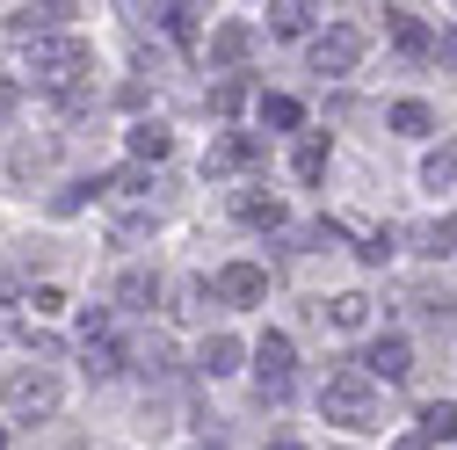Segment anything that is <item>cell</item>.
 <instances>
[{"label":"cell","mask_w":457,"mask_h":450,"mask_svg":"<svg viewBox=\"0 0 457 450\" xmlns=\"http://www.w3.org/2000/svg\"><path fill=\"white\" fill-rule=\"evenodd\" d=\"M320 414H327L334 429H349V436H370V429H378V392H370V378H363L356 363L327 371V385H320Z\"/></svg>","instance_id":"cell-1"},{"label":"cell","mask_w":457,"mask_h":450,"mask_svg":"<svg viewBox=\"0 0 457 450\" xmlns=\"http://www.w3.org/2000/svg\"><path fill=\"white\" fill-rule=\"evenodd\" d=\"M22 66H29V80H37V88L73 95V88H80V73L95 66V51H87L80 37H29V44H22Z\"/></svg>","instance_id":"cell-2"},{"label":"cell","mask_w":457,"mask_h":450,"mask_svg":"<svg viewBox=\"0 0 457 450\" xmlns=\"http://www.w3.org/2000/svg\"><path fill=\"white\" fill-rule=\"evenodd\" d=\"M363 44H370V37H363L356 22H334L327 37H312V73H320V80H334V73H356Z\"/></svg>","instance_id":"cell-3"},{"label":"cell","mask_w":457,"mask_h":450,"mask_svg":"<svg viewBox=\"0 0 457 450\" xmlns=\"http://www.w3.org/2000/svg\"><path fill=\"white\" fill-rule=\"evenodd\" d=\"M291 371H298L291 334H262V342H254V378H262V400H283V392H291Z\"/></svg>","instance_id":"cell-4"},{"label":"cell","mask_w":457,"mask_h":450,"mask_svg":"<svg viewBox=\"0 0 457 450\" xmlns=\"http://www.w3.org/2000/svg\"><path fill=\"white\" fill-rule=\"evenodd\" d=\"M51 407H59V378H51L44 363L8 378V414H15V421H37V414H51Z\"/></svg>","instance_id":"cell-5"},{"label":"cell","mask_w":457,"mask_h":450,"mask_svg":"<svg viewBox=\"0 0 457 450\" xmlns=\"http://www.w3.org/2000/svg\"><path fill=\"white\" fill-rule=\"evenodd\" d=\"M407 371H414V342H407V334H378V342L363 349V378H370V385H378V378L399 385Z\"/></svg>","instance_id":"cell-6"},{"label":"cell","mask_w":457,"mask_h":450,"mask_svg":"<svg viewBox=\"0 0 457 450\" xmlns=\"http://www.w3.org/2000/svg\"><path fill=\"white\" fill-rule=\"evenodd\" d=\"M254 160H262V138L254 131H225L204 153V175H240V167H254Z\"/></svg>","instance_id":"cell-7"},{"label":"cell","mask_w":457,"mask_h":450,"mask_svg":"<svg viewBox=\"0 0 457 450\" xmlns=\"http://www.w3.org/2000/svg\"><path fill=\"white\" fill-rule=\"evenodd\" d=\"M218 298H225V305H262V298H269V269L225 262V269H218Z\"/></svg>","instance_id":"cell-8"},{"label":"cell","mask_w":457,"mask_h":450,"mask_svg":"<svg viewBox=\"0 0 457 450\" xmlns=\"http://www.w3.org/2000/svg\"><path fill=\"white\" fill-rule=\"evenodd\" d=\"M385 29H392V44L407 51V59H436V37H428V22H421V15H407V8H385Z\"/></svg>","instance_id":"cell-9"},{"label":"cell","mask_w":457,"mask_h":450,"mask_svg":"<svg viewBox=\"0 0 457 450\" xmlns=\"http://www.w3.org/2000/svg\"><path fill=\"white\" fill-rule=\"evenodd\" d=\"M66 15H80V8H66V0H51V8H15V15H8V29L29 44V37H51V29H59Z\"/></svg>","instance_id":"cell-10"},{"label":"cell","mask_w":457,"mask_h":450,"mask_svg":"<svg viewBox=\"0 0 457 450\" xmlns=\"http://www.w3.org/2000/svg\"><path fill=\"white\" fill-rule=\"evenodd\" d=\"M233 218H240V225H262V233H276V225H283V204H276L269 189H240V196H233Z\"/></svg>","instance_id":"cell-11"},{"label":"cell","mask_w":457,"mask_h":450,"mask_svg":"<svg viewBox=\"0 0 457 450\" xmlns=\"http://www.w3.org/2000/svg\"><path fill=\"white\" fill-rule=\"evenodd\" d=\"M196 371H204V378H225V371H240V342H233V334H204V349H196Z\"/></svg>","instance_id":"cell-12"},{"label":"cell","mask_w":457,"mask_h":450,"mask_svg":"<svg viewBox=\"0 0 457 450\" xmlns=\"http://www.w3.org/2000/svg\"><path fill=\"white\" fill-rule=\"evenodd\" d=\"M414 247H421L428 262L457 254V218H428V225H414Z\"/></svg>","instance_id":"cell-13"},{"label":"cell","mask_w":457,"mask_h":450,"mask_svg":"<svg viewBox=\"0 0 457 450\" xmlns=\"http://www.w3.org/2000/svg\"><path fill=\"white\" fill-rule=\"evenodd\" d=\"M247 44H254L247 22H225V29L211 37V66H240V59H247Z\"/></svg>","instance_id":"cell-14"},{"label":"cell","mask_w":457,"mask_h":450,"mask_svg":"<svg viewBox=\"0 0 457 450\" xmlns=\"http://www.w3.org/2000/svg\"><path fill=\"white\" fill-rule=\"evenodd\" d=\"M167 153H175V131H167V124H131V160H167Z\"/></svg>","instance_id":"cell-15"},{"label":"cell","mask_w":457,"mask_h":450,"mask_svg":"<svg viewBox=\"0 0 457 450\" xmlns=\"http://www.w3.org/2000/svg\"><path fill=\"white\" fill-rule=\"evenodd\" d=\"M421 182H428V189H450V182H457V138H443V146L421 160Z\"/></svg>","instance_id":"cell-16"},{"label":"cell","mask_w":457,"mask_h":450,"mask_svg":"<svg viewBox=\"0 0 457 450\" xmlns=\"http://www.w3.org/2000/svg\"><path fill=\"white\" fill-rule=\"evenodd\" d=\"M421 436H428V443H450V436H457V407H450V400H428V407H421Z\"/></svg>","instance_id":"cell-17"},{"label":"cell","mask_w":457,"mask_h":450,"mask_svg":"<svg viewBox=\"0 0 457 450\" xmlns=\"http://www.w3.org/2000/svg\"><path fill=\"white\" fill-rule=\"evenodd\" d=\"M262 124H276V131H298V124H305V109H298L291 95H262Z\"/></svg>","instance_id":"cell-18"},{"label":"cell","mask_w":457,"mask_h":450,"mask_svg":"<svg viewBox=\"0 0 457 450\" xmlns=\"http://www.w3.org/2000/svg\"><path fill=\"white\" fill-rule=\"evenodd\" d=\"M436 124V109L428 102H392V131H407V138H421Z\"/></svg>","instance_id":"cell-19"},{"label":"cell","mask_w":457,"mask_h":450,"mask_svg":"<svg viewBox=\"0 0 457 450\" xmlns=\"http://www.w3.org/2000/svg\"><path fill=\"white\" fill-rule=\"evenodd\" d=\"M269 29H276V37H305V29H312V8L283 0V8H269Z\"/></svg>","instance_id":"cell-20"},{"label":"cell","mask_w":457,"mask_h":450,"mask_svg":"<svg viewBox=\"0 0 457 450\" xmlns=\"http://www.w3.org/2000/svg\"><path fill=\"white\" fill-rule=\"evenodd\" d=\"M153 15H160V29L175 37V44H196V8H182V0H175V8H153Z\"/></svg>","instance_id":"cell-21"},{"label":"cell","mask_w":457,"mask_h":450,"mask_svg":"<svg viewBox=\"0 0 457 450\" xmlns=\"http://www.w3.org/2000/svg\"><path fill=\"white\" fill-rule=\"evenodd\" d=\"M291 175H298V182H320V175H327V146H320V138H305V146L291 153Z\"/></svg>","instance_id":"cell-22"},{"label":"cell","mask_w":457,"mask_h":450,"mask_svg":"<svg viewBox=\"0 0 457 450\" xmlns=\"http://www.w3.org/2000/svg\"><path fill=\"white\" fill-rule=\"evenodd\" d=\"M327 320H334V327H363V320H370V298H363V291H341V298L327 305Z\"/></svg>","instance_id":"cell-23"},{"label":"cell","mask_w":457,"mask_h":450,"mask_svg":"<svg viewBox=\"0 0 457 450\" xmlns=\"http://www.w3.org/2000/svg\"><path fill=\"white\" fill-rule=\"evenodd\" d=\"M117 298H124V305H153V298H160V276H145V269H131L124 284H117Z\"/></svg>","instance_id":"cell-24"},{"label":"cell","mask_w":457,"mask_h":450,"mask_svg":"<svg viewBox=\"0 0 457 450\" xmlns=\"http://www.w3.org/2000/svg\"><path fill=\"white\" fill-rule=\"evenodd\" d=\"M80 356H87V378H117V371H124V356H117V342H87Z\"/></svg>","instance_id":"cell-25"},{"label":"cell","mask_w":457,"mask_h":450,"mask_svg":"<svg viewBox=\"0 0 457 450\" xmlns=\"http://www.w3.org/2000/svg\"><path fill=\"white\" fill-rule=\"evenodd\" d=\"M240 102H247V80H233V73H225V80L211 88V117H233Z\"/></svg>","instance_id":"cell-26"},{"label":"cell","mask_w":457,"mask_h":450,"mask_svg":"<svg viewBox=\"0 0 457 450\" xmlns=\"http://www.w3.org/2000/svg\"><path fill=\"white\" fill-rule=\"evenodd\" d=\"M44 160H51V146L37 138V146H15V160H8V167H15V175H37V167H44Z\"/></svg>","instance_id":"cell-27"},{"label":"cell","mask_w":457,"mask_h":450,"mask_svg":"<svg viewBox=\"0 0 457 450\" xmlns=\"http://www.w3.org/2000/svg\"><path fill=\"white\" fill-rule=\"evenodd\" d=\"M29 305H37V312H66V291H59V284H44V291H37Z\"/></svg>","instance_id":"cell-28"},{"label":"cell","mask_w":457,"mask_h":450,"mask_svg":"<svg viewBox=\"0 0 457 450\" xmlns=\"http://www.w3.org/2000/svg\"><path fill=\"white\" fill-rule=\"evenodd\" d=\"M436 59H443V66H457V29H443V37H436Z\"/></svg>","instance_id":"cell-29"},{"label":"cell","mask_w":457,"mask_h":450,"mask_svg":"<svg viewBox=\"0 0 457 450\" xmlns=\"http://www.w3.org/2000/svg\"><path fill=\"white\" fill-rule=\"evenodd\" d=\"M392 450H428V436H421V429H414V436H399V443H392Z\"/></svg>","instance_id":"cell-30"},{"label":"cell","mask_w":457,"mask_h":450,"mask_svg":"<svg viewBox=\"0 0 457 450\" xmlns=\"http://www.w3.org/2000/svg\"><path fill=\"white\" fill-rule=\"evenodd\" d=\"M8 109H15V80H0V117H8Z\"/></svg>","instance_id":"cell-31"},{"label":"cell","mask_w":457,"mask_h":450,"mask_svg":"<svg viewBox=\"0 0 457 450\" xmlns=\"http://www.w3.org/2000/svg\"><path fill=\"white\" fill-rule=\"evenodd\" d=\"M269 450H298V443H269Z\"/></svg>","instance_id":"cell-32"}]
</instances>
